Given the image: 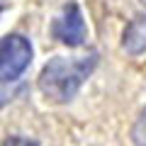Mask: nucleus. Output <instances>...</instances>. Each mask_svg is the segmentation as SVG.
<instances>
[{
    "instance_id": "0eeeda50",
    "label": "nucleus",
    "mask_w": 146,
    "mask_h": 146,
    "mask_svg": "<svg viewBox=\"0 0 146 146\" xmlns=\"http://www.w3.org/2000/svg\"><path fill=\"white\" fill-rule=\"evenodd\" d=\"M3 10H5V3H0V12H3Z\"/></svg>"
},
{
    "instance_id": "f257e3e1",
    "label": "nucleus",
    "mask_w": 146,
    "mask_h": 146,
    "mask_svg": "<svg viewBox=\"0 0 146 146\" xmlns=\"http://www.w3.org/2000/svg\"><path fill=\"white\" fill-rule=\"evenodd\" d=\"M98 66V54L85 56H56L42 68L39 76V90L51 102H68L76 98L80 85L85 83L93 68Z\"/></svg>"
},
{
    "instance_id": "39448f33",
    "label": "nucleus",
    "mask_w": 146,
    "mask_h": 146,
    "mask_svg": "<svg viewBox=\"0 0 146 146\" xmlns=\"http://www.w3.org/2000/svg\"><path fill=\"white\" fill-rule=\"evenodd\" d=\"M131 139H134L136 146H146V110L141 112L139 122H136L134 129H131Z\"/></svg>"
},
{
    "instance_id": "7ed1b4c3",
    "label": "nucleus",
    "mask_w": 146,
    "mask_h": 146,
    "mask_svg": "<svg viewBox=\"0 0 146 146\" xmlns=\"http://www.w3.org/2000/svg\"><path fill=\"white\" fill-rule=\"evenodd\" d=\"M51 34L56 42L66 44V46H80L88 36V27H85V20H83V12L76 3H68L63 5L61 15L54 20L51 25Z\"/></svg>"
},
{
    "instance_id": "f03ea898",
    "label": "nucleus",
    "mask_w": 146,
    "mask_h": 146,
    "mask_svg": "<svg viewBox=\"0 0 146 146\" xmlns=\"http://www.w3.org/2000/svg\"><path fill=\"white\" fill-rule=\"evenodd\" d=\"M32 44L22 34H5L0 39V83H12L29 68Z\"/></svg>"
},
{
    "instance_id": "423d86ee",
    "label": "nucleus",
    "mask_w": 146,
    "mask_h": 146,
    "mask_svg": "<svg viewBox=\"0 0 146 146\" xmlns=\"http://www.w3.org/2000/svg\"><path fill=\"white\" fill-rule=\"evenodd\" d=\"M5 146H39L36 141H29V139H20V136H12L10 141H5Z\"/></svg>"
},
{
    "instance_id": "20e7f679",
    "label": "nucleus",
    "mask_w": 146,
    "mask_h": 146,
    "mask_svg": "<svg viewBox=\"0 0 146 146\" xmlns=\"http://www.w3.org/2000/svg\"><path fill=\"white\" fill-rule=\"evenodd\" d=\"M122 46L131 56H139L146 51V15H136L127 25L124 36H122Z\"/></svg>"
},
{
    "instance_id": "6e6552de",
    "label": "nucleus",
    "mask_w": 146,
    "mask_h": 146,
    "mask_svg": "<svg viewBox=\"0 0 146 146\" xmlns=\"http://www.w3.org/2000/svg\"><path fill=\"white\" fill-rule=\"evenodd\" d=\"M141 3H144V5H146V0H141Z\"/></svg>"
}]
</instances>
